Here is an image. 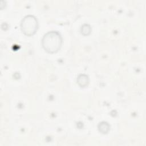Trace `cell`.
<instances>
[{
	"label": "cell",
	"mask_w": 146,
	"mask_h": 146,
	"mask_svg": "<svg viewBox=\"0 0 146 146\" xmlns=\"http://www.w3.org/2000/svg\"><path fill=\"white\" fill-rule=\"evenodd\" d=\"M62 43V36L56 31H51L46 33L42 39L43 48L49 53H54L58 51L61 47Z\"/></svg>",
	"instance_id": "6da1fadb"
},
{
	"label": "cell",
	"mask_w": 146,
	"mask_h": 146,
	"mask_svg": "<svg viewBox=\"0 0 146 146\" xmlns=\"http://www.w3.org/2000/svg\"><path fill=\"white\" fill-rule=\"evenodd\" d=\"M22 33L27 36H31L35 33L38 29L37 19L32 15L25 16L21 23Z\"/></svg>",
	"instance_id": "7a4b0ae2"
},
{
	"label": "cell",
	"mask_w": 146,
	"mask_h": 146,
	"mask_svg": "<svg viewBox=\"0 0 146 146\" xmlns=\"http://www.w3.org/2000/svg\"><path fill=\"white\" fill-rule=\"evenodd\" d=\"M77 83L81 87H85L88 83V76L85 74H80L77 78Z\"/></svg>",
	"instance_id": "3957f363"
},
{
	"label": "cell",
	"mask_w": 146,
	"mask_h": 146,
	"mask_svg": "<svg viewBox=\"0 0 146 146\" xmlns=\"http://www.w3.org/2000/svg\"><path fill=\"white\" fill-rule=\"evenodd\" d=\"M98 129L102 133H107L110 129V125L106 121H102L98 125Z\"/></svg>",
	"instance_id": "277c9868"
},
{
	"label": "cell",
	"mask_w": 146,
	"mask_h": 146,
	"mask_svg": "<svg viewBox=\"0 0 146 146\" xmlns=\"http://www.w3.org/2000/svg\"><path fill=\"white\" fill-rule=\"evenodd\" d=\"M91 26L88 24H84L81 27V33L84 35H87L91 33Z\"/></svg>",
	"instance_id": "5b68a950"
}]
</instances>
